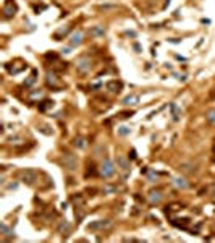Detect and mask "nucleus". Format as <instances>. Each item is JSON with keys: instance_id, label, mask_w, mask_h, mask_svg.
<instances>
[{"instance_id": "obj_13", "label": "nucleus", "mask_w": 215, "mask_h": 243, "mask_svg": "<svg viewBox=\"0 0 215 243\" xmlns=\"http://www.w3.org/2000/svg\"><path fill=\"white\" fill-rule=\"evenodd\" d=\"M117 162H118V166H120L121 169H123L125 172H128V170H130V162H128V161L125 159V157H118Z\"/></svg>"}, {"instance_id": "obj_12", "label": "nucleus", "mask_w": 215, "mask_h": 243, "mask_svg": "<svg viewBox=\"0 0 215 243\" xmlns=\"http://www.w3.org/2000/svg\"><path fill=\"white\" fill-rule=\"evenodd\" d=\"M120 188L117 187V185H107V187H104V190H102V193L104 195H112V193H117Z\"/></svg>"}, {"instance_id": "obj_18", "label": "nucleus", "mask_w": 215, "mask_h": 243, "mask_svg": "<svg viewBox=\"0 0 215 243\" xmlns=\"http://www.w3.org/2000/svg\"><path fill=\"white\" fill-rule=\"evenodd\" d=\"M134 102H138V96H128V97L123 99L125 105H130V104H134Z\"/></svg>"}, {"instance_id": "obj_2", "label": "nucleus", "mask_w": 215, "mask_h": 243, "mask_svg": "<svg viewBox=\"0 0 215 243\" xmlns=\"http://www.w3.org/2000/svg\"><path fill=\"white\" fill-rule=\"evenodd\" d=\"M19 178H21V182L26 183V185H34V182L37 180V172L31 170V169H26L19 174Z\"/></svg>"}, {"instance_id": "obj_17", "label": "nucleus", "mask_w": 215, "mask_h": 243, "mask_svg": "<svg viewBox=\"0 0 215 243\" xmlns=\"http://www.w3.org/2000/svg\"><path fill=\"white\" fill-rule=\"evenodd\" d=\"M207 122H209L212 126H215V109L207 112Z\"/></svg>"}, {"instance_id": "obj_19", "label": "nucleus", "mask_w": 215, "mask_h": 243, "mask_svg": "<svg viewBox=\"0 0 215 243\" xmlns=\"http://www.w3.org/2000/svg\"><path fill=\"white\" fill-rule=\"evenodd\" d=\"M50 107H54V102L52 101H44L42 102V105H39V110H47V109H50Z\"/></svg>"}, {"instance_id": "obj_6", "label": "nucleus", "mask_w": 215, "mask_h": 243, "mask_svg": "<svg viewBox=\"0 0 215 243\" xmlns=\"http://www.w3.org/2000/svg\"><path fill=\"white\" fill-rule=\"evenodd\" d=\"M70 230H71V225H70V222L68 220H62V222L58 224V233H62V235H67L70 233Z\"/></svg>"}, {"instance_id": "obj_4", "label": "nucleus", "mask_w": 215, "mask_h": 243, "mask_svg": "<svg viewBox=\"0 0 215 243\" xmlns=\"http://www.w3.org/2000/svg\"><path fill=\"white\" fill-rule=\"evenodd\" d=\"M76 68H78L80 73H88V71L91 70V60L88 59V57H81L76 63Z\"/></svg>"}, {"instance_id": "obj_20", "label": "nucleus", "mask_w": 215, "mask_h": 243, "mask_svg": "<svg viewBox=\"0 0 215 243\" xmlns=\"http://www.w3.org/2000/svg\"><path fill=\"white\" fill-rule=\"evenodd\" d=\"M75 146L80 148V149H83V148H86V141H84L83 138H76V139H75Z\"/></svg>"}, {"instance_id": "obj_5", "label": "nucleus", "mask_w": 215, "mask_h": 243, "mask_svg": "<svg viewBox=\"0 0 215 243\" xmlns=\"http://www.w3.org/2000/svg\"><path fill=\"white\" fill-rule=\"evenodd\" d=\"M112 225L110 220H96V222H92L88 225L89 230H102V228H109Z\"/></svg>"}, {"instance_id": "obj_23", "label": "nucleus", "mask_w": 215, "mask_h": 243, "mask_svg": "<svg viewBox=\"0 0 215 243\" xmlns=\"http://www.w3.org/2000/svg\"><path fill=\"white\" fill-rule=\"evenodd\" d=\"M118 133H120V135H128V133H130V128H126V126H121L120 130H118Z\"/></svg>"}, {"instance_id": "obj_1", "label": "nucleus", "mask_w": 215, "mask_h": 243, "mask_svg": "<svg viewBox=\"0 0 215 243\" xmlns=\"http://www.w3.org/2000/svg\"><path fill=\"white\" fill-rule=\"evenodd\" d=\"M99 174L102 175L104 178H109V177H112L113 174H115V167H113V164H112L110 159H105L102 162V166H100V169H99Z\"/></svg>"}, {"instance_id": "obj_21", "label": "nucleus", "mask_w": 215, "mask_h": 243, "mask_svg": "<svg viewBox=\"0 0 215 243\" xmlns=\"http://www.w3.org/2000/svg\"><path fill=\"white\" fill-rule=\"evenodd\" d=\"M170 107H171V110H173V117H175V120H178V118H180V112H178L176 105H175V104H171Z\"/></svg>"}, {"instance_id": "obj_9", "label": "nucleus", "mask_w": 215, "mask_h": 243, "mask_svg": "<svg viewBox=\"0 0 215 243\" xmlns=\"http://www.w3.org/2000/svg\"><path fill=\"white\" fill-rule=\"evenodd\" d=\"M160 199H162V193H160L159 190H157V191H150V195H149V201L152 203V204H154V203H159Z\"/></svg>"}, {"instance_id": "obj_11", "label": "nucleus", "mask_w": 215, "mask_h": 243, "mask_svg": "<svg viewBox=\"0 0 215 243\" xmlns=\"http://www.w3.org/2000/svg\"><path fill=\"white\" fill-rule=\"evenodd\" d=\"M107 88H109L112 92H120V89H121V83L118 81H110L109 84H107Z\"/></svg>"}, {"instance_id": "obj_24", "label": "nucleus", "mask_w": 215, "mask_h": 243, "mask_svg": "<svg viewBox=\"0 0 215 243\" xmlns=\"http://www.w3.org/2000/svg\"><path fill=\"white\" fill-rule=\"evenodd\" d=\"M210 196H213V198H215V183H212V185H210Z\"/></svg>"}, {"instance_id": "obj_15", "label": "nucleus", "mask_w": 215, "mask_h": 243, "mask_svg": "<svg viewBox=\"0 0 215 243\" xmlns=\"http://www.w3.org/2000/svg\"><path fill=\"white\" fill-rule=\"evenodd\" d=\"M192 167H194L192 164H188V162H186V164H181V166H180V170H183V172H188V174H194L196 169L192 170Z\"/></svg>"}, {"instance_id": "obj_10", "label": "nucleus", "mask_w": 215, "mask_h": 243, "mask_svg": "<svg viewBox=\"0 0 215 243\" xmlns=\"http://www.w3.org/2000/svg\"><path fill=\"white\" fill-rule=\"evenodd\" d=\"M47 84L49 86H54V88H58V81H57V76L54 73H47Z\"/></svg>"}, {"instance_id": "obj_14", "label": "nucleus", "mask_w": 215, "mask_h": 243, "mask_svg": "<svg viewBox=\"0 0 215 243\" xmlns=\"http://www.w3.org/2000/svg\"><path fill=\"white\" fill-rule=\"evenodd\" d=\"M173 183L176 185L178 188H188V182H186L184 178H181V177H176V178H173Z\"/></svg>"}, {"instance_id": "obj_22", "label": "nucleus", "mask_w": 215, "mask_h": 243, "mask_svg": "<svg viewBox=\"0 0 215 243\" xmlns=\"http://www.w3.org/2000/svg\"><path fill=\"white\" fill-rule=\"evenodd\" d=\"M92 33H94L96 36H104V33H105V31L102 29V28H96V29L92 31Z\"/></svg>"}, {"instance_id": "obj_3", "label": "nucleus", "mask_w": 215, "mask_h": 243, "mask_svg": "<svg viewBox=\"0 0 215 243\" xmlns=\"http://www.w3.org/2000/svg\"><path fill=\"white\" fill-rule=\"evenodd\" d=\"M63 166H65V169L70 170V172H75L76 167H78L76 157L73 154H65V156H63Z\"/></svg>"}, {"instance_id": "obj_8", "label": "nucleus", "mask_w": 215, "mask_h": 243, "mask_svg": "<svg viewBox=\"0 0 215 243\" xmlns=\"http://www.w3.org/2000/svg\"><path fill=\"white\" fill-rule=\"evenodd\" d=\"M70 42H71V46L81 44V42H83V33L81 31H75L73 34H71V38H70Z\"/></svg>"}, {"instance_id": "obj_16", "label": "nucleus", "mask_w": 215, "mask_h": 243, "mask_svg": "<svg viewBox=\"0 0 215 243\" xmlns=\"http://www.w3.org/2000/svg\"><path fill=\"white\" fill-rule=\"evenodd\" d=\"M71 201L76 204V208H81V206L84 204V198H83L81 195H75L73 198H71Z\"/></svg>"}, {"instance_id": "obj_7", "label": "nucleus", "mask_w": 215, "mask_h": 243, "mask_svg": "<svg viewBox=\"0 0 215 243\" xmlns=\"http://www.w3.org/2000/svg\"><path fill=\"white\" fill-rule=\"evenodd\" d=\"M15 10H16V7L13 5L11 2H8L5 7H3V16L5 18H10V16H13L15 15Z\"/></svg>"}]
</instances>
